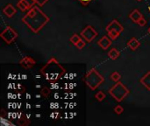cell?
<instances>
[{
	"instance_id": "cell-1",
	"label": "cell",
	"mask_w": 150,
	"mask_h": 126,
	"mask_svg": "<svg viewBox=\"0 0 150 126\" xmlns=\"http://www.w3.org/2000/svg\"><path fill=\"white\" fill-rule=\"evenodd\" d=\"M49 21V17H48L44 12H42L39 6L35 5L22 18V22L34 33H39Z\"/></svg>"
},
{
	"instance_id": "cell-2",
	"label": "cell",
	"mask_w": 150,
	"mask_h": 126,
	"mask_svg": "<svg viewBox=\"0 0 150 126\" xmlns=\"http://www.w3.org/2000/svg\"><path fill=\"white\" fill-rule=\"evenodd\" d=\"M40 71L43 77L50 82L58 81L66 73V69L55 57L50 58Z\"/></svg>"
},
{
	"instance_id": "cell-3",
	"label": "cell",
	"mask_w": 150,
	"mask_h": 126,
	"mask_svg": "<svg viewBox=\"0 0 150 126\" xmlns=\"http://www.w3.org/2000/svg\"><path fill=\"white\" fill-rule=\"evenodd\" d=\"M83 81L91 90H95L104 81V78L95 68H93L85 75L83 77Z\"/></svg>"
},
{
	"instance_id": "cell-4",
	"label": "cell",
	"mask_w": 150,
	"mask_h": 126,
	"mask_svg": "<svg viewBox=\"0 0 150 126\" xmlns=\"http://www.w3.org/2000/svg\"><path fill=\"white\" fill-rule=\"evenodd\" d=\"M108 92L118 102H120L129 95L130 90L126 88L124 83H122L121 81H118L116 82L115 85H113L109 89Z\"/></svg>"
},
{
	"instance_id": "cell-5",
	"label": "cell",
	"mask_w": 150,
	"mask_h": 126,
	"mask_svg": "<svg viewBox=\"0 0 150 126\" xmlns=\"http://www.w3.org/2000/svg\"><path fill=\"white\" fill-rule=\"evenodd\" d=\"M0 36H1V38L6 42L8 45H10L18 38V34L12 27L6 26L5 28V30L0 33Z\"/></svg>"
},
{
	"instance_id": "cell-6",
	"label": "cell",
	"mask_w": 150,
	"mask_h": 126,
	"mask_svg": "<svg viewBox=\"0 0 150 126\" xmlns=\"http://www.w3.org/2000/svg\"><path fill=\"white\" fill-rule=\"evenodd\" d=\"M97 32L94 29L93 26H87L86 27H85L80 33L81 37L85 40L89 42V43H91V41H93L95 39V38L97 36Z\"/></svg>"
},
{
	"instance_id": "cell-7",
	"label": "cell",
	"mask_w": 150,
	"mask_h": 126,
	"mask_svg": "<svg viewBox=\"0 0 150 126\" xmlns=\"http://www.w3.org/2000/svg\"><path fill=\"white\" fill-rule=\"evenodd\" d=\"M106 32H110V31H116L119 33H121L124 31V26L119 22L117 19H112L111 22L106 26L105 27Z\"/></svg>"
},
{
	"instance_id": "cell-8",
	"label": "cell",
	"mask_w": 150,
	"mask_h": 126,
	"mask_svg": "<svg viewBox=\"0 0 150 126\" xmlns=\"http://www.w3.org/2000/svg\"><path fill=\"white\" fill-rule=\"evenodd\" d=\"M18 64L25 69H31L36 64L35 60H33L30 56H26L23 59H21L18 62Z\"/></svg>"
},
{
	"instance_id": "cell-9",
	"label": "cell",
	"mask_w": 150,
	"mask_h": 126,
	"mask_svg": "<svg viewBox=\"0 0 150 126\" xmlns=\"http://www.w3.org/2000/svg\"><path fill=\"white\" fill-rule=\"evenodd\" d=\"M97 45L103 50H107L112 45V39L108 37V35H106V36L104 35L97 41Z\"/></svg>"
},
{
	"instance_id": "cell-10",
	"label": "cell",
	"mask_w": 150,
	"mask_h": 126,
	"mask_svg": "<svg viewBox=\"0 0 150 126\" xmlns=\"http://www.w3.org/2000/svg\"><path fill=\"white\" fill-rule=\"evenodd\" d=\"M3 12L7 18H12L17 13V10H16V8H14L12 6V5L9 4L3 9Z\"/></svg>"
},
{
	"instance_id": "cell-11",
	"label": "cell",
	"mask_w": 150,
	"mask_h": 126,
	"mask_svg": "<svg viewBox=\"0 0 150 126\" xmlns=\"http://www.w3.org/2000/svg\"><path fill=\"white\" fill-rule=\"evenodd\" d=\"M140 82L142 85L148 90L150 91V71L146 73L140 80Z\"/></svg>"
},
{
	"instance_id": "cell-12",
	"label": "cell",
	"mask_w": 150,
	"mask_h": 126,
	"mask_svg": "<svg viewBox=\"0 0 150 126\" xmlns=\"http://www.w3.org/2000/svg\"><path fill=\"white\" fill-rule=\"evenodd\" d=\"M126 46H127L128 47H129L132 51H135L138 47H140V41H139L136 38L133 37V38H131V39H129V41H128L127 43H126Z\"/></svg>"
},
{
	"instance_id": "cell-13",
	"label": "cell",
	"mask_w": 150,
	"mask_h": 126,
	"mask_svg": "<svg viewBox=\"0 0 150 126\" xmlns=\"http://www.w3.org/2000/svg\"><path fill=\"white\" fill-rule=\"evenodd\" d=\"M142 17H143V15H142L137 9H134V10L129 14V18L133 21V22H134V23H136V24H137V22H138V21H139Z\"/></svg>"
},
{
	"instance_id": "cell-14",
	"label": "cell",
	"mask_w": 150,
	"mask_h": 126,
	"mask_svg": "<svg viewBox=\"0 0 150 126\" xmlns=\"http://www.w3.org/2000/svg\"><path fill=\"white\" fill-rule=\"evenodd\" d=\"M120 55V53L119 51L117 49V48H112L109 52H108V57L112 60H117Z\"/></svg>"
},
{
	"instance_id": "cell-15",
	"label": "cell",
	"mask_w": 150,
	"mask_h": 126,
	"mask_svg": "<svg viewBox=\"0 0 150 126\" xmlns=\"http://www.w3.org/2000/svg\"><path fill=\"white\" fill-rule=\"evenodd\" d=\"M17 123H18V125H21V126H26V125H29V124L31 123V121L28 120L25 115H23L22 117H21L17 121Z\"/></svg>"
},
{
	"instance_id": "cell-16",
	"label": "cell",
	"mask_w": 150,
	"mask_h": 126,
	"mask_svg": "<svg viewBox=\"0 0 150 126\" xmlns=\"http://www.w3.org/2000/svg\"><path fill=\"white\" fill-rule=\"evenodd\" d=\"M82 39V38L81 37V35H78V34H76V33H74V34L70 37V41L71 42V43H72L74 46H76Z\"/></svg>"
},
{
	"instance_id": "cell-17",
	"label": "cell",
	"mask_w": 150,
	"mask_h": 126,
	"mask_svg": "<svg viewBox=\"0 0 150 126\" xmlns=\"http://www.w3.org/2000/svg\"><path fill=\"white\" fill-rule=\"evenodd\" d=\"M17 7L21 11V12H27V11H29V9L27 8V5L25 4V2L23 0H19V1L17 3Z\"/></svg>"
},
{
	"instance_id": "cell-18",
	"label": "cell",
	"mask_w": 150,
	"mask_h": 126,
	"mask_svg": "<svg viewBox=\"0 0 150 126\" xmlns=\"http://www.w3.org/2000/svg\"><path fill=\"white\" fill-rule=\"evenodd\" d=\"M107 35H108V37L112 40H115L120 35V33L116 32V31H110V32H107Z\"/></svg>"
},
{
	"instance_id": "cell-19",
	"label": "cell",
	"mask_w": 150,
	"mask_h": 126,
	"mask_svg": "<svg viewBox=\"0 0 150 126\" xmlns=\"http://www.w3.org/2000/svg\"><path fill=\"white\" fill-rule=\"evenodd\" d=\"M110 78H111V80H112V81L118 82V81H119V80H120V78H121V75H120L119 73H118L117 71H115V72H113V73L111 75Z\"/></svg>"
},
{
	"instance_id": "cell-20",
	"label": "cell",
	"mask_w": 150,
	"mask_h": 126,
	"mask_svg": "<svg viewBox=\"0 0 150 126\" xmlns=\"http://www.w3.org/2000/svg\"><path fill=\"white\" fill-rule=\"evenodd\" d=\"M95 97H96V99H97L98 102H102V101L106 97V95H105L103 91H99V92H97V93L96 94Z\"/></svg>"
},
{
	"instance_id": "cell-21",
	"label": "cell",
	"mask_w": 150,
	"mask_h": 126,
	"mask_svg": "<svg viewBox=\"0 0 150 126\" xmlns=\"http://www.w3.org/2000/svg\"><path fill=\"white\" fill-rule=\"evenodd\" d=\"M40 94H41L42 96H44V97H48L49 95H50V89H49L48 87H44L43 89H41Z\"/></svg>"
},
{
	"instance_id": "cell-22",
	"label": "cell",
	"mask_w": 150,
	"mask_h": 126,
	"mask_svg": "<svg viewBox=\"0 0 150 126\" xmlns=\"http://www.w3.org/2000/svg\"><path fill=\"white\" fill-rule=\"evenodd\" d=\"M23 1L25 2V4L27 5V8H28L29 10H30L32 7H33L34 5L36 4V1H35V0H23Z\"/></svg>"
},
{
	"instance_id": "cell-23",
	"label": "cell",
	"mask_w": 150,
	"mask_h": 126,
	"mask_svg": "<svg viewBox=\"0 0 150 126\" xmlns=\"http://www.w3.org/2000/svg\"><path fill=\"white\" fill-rule=\"evenodd\" d=\"M85 46H86V43H85V40L83 39H82L76 45V47H77V49H79V50H81V49H82Z\"/></svg>"
},
{
	"instance_id": "cell-24",
	"label": "cell",
	"mask_w": 150,
	"mask_h": 126,
	"mask_svg": "<svg viewBox=\"0 0 150 126\" xmlns=\"http://www.w3.org/2000/svg\"><path fill=\"white\" fill-rule=\"evenodd\" d=\"M114 112L117 115H121L124 112V108L122 106H120V105H117V106L114 108Z\"/></svg>"
},
{
	"instance_id": "cell-25",
	"label": "cell",
	"mask_w": 150,
	"mask_h": 126,
	"mask_svg": "<svg viewBox=\"0 0 150 126\" xmlns=\"http://www.w3.org/2000/svg\"><path fill=\"white\" fill-rule=\"evenodd\" d=\"M36 1V4L39 5V6H40V7H42L43 5H45L49 0H35Z\"/></svg>"
},
{
	"instance_id": "cell-26",
	"label": "cell",
	"mask_w": 150,
	"mask_h": 126,
	"mask_svg": "<svg viewBox=\"0 0 150 126\" xmlns=\"http://www.w3.org/2000/svg\"><path fill=\"white\" fill-rule=\"evenodd\" d=\"M137 24L140 26H146V24H147V20L142 17L139 21H138V22H137Z\"/></svg>"
},
{
	"instance_id": "cell-27",
	"label": "cell",
	"mask_w": 150,
	"mask_h": 126,
	"mask_svg": "<svg viewBox=\"0 0 150 126\" xmlns=\"http://www.w3.org/2000/svg\"><path fill=\"white\" fill-rule=\"evenodd\" d=\"M78 1L82 5H84V6H86V5H88L92 0H78Z\"/></svg>"
},
{
	"instance_id": "cell-28",
	"label": "cell",
	"mask_w": 150,
	"mask_h": 126,
	"mask_svg": "<svg viewBox=\"0 0 150 126\" xmlns=\"http://www.w3.org/2000/svg\"><path fill=\"white\" fill-rule=\"evenodd\" d=\"M148 33H149V34H150V27H149V28H148Z\"/></svg>"
},
{
	"instance_id": "cell-29",
	"label": "cell",
	"mask_w": 150,
	"mask_h": 126,
	"mask_svg": "<svg viewBox=\"0 0 150 126\" xmlns=\"http://www.w3.org/2000/svg\"><path fill=\"white\" fill-rule=\"evenodd\" d=\"M136 1H138V2H141L142 0H136Z\"/></svg>"
}]
</instances>
